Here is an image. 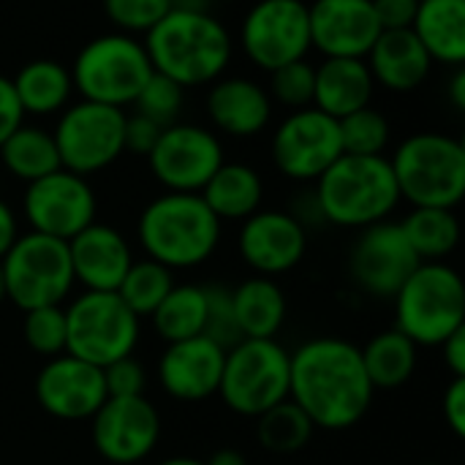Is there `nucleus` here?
Returning a JSON list of instances; mask_svg holds the SVG:
<instances>
[{"label": "nucleus", "instance_id": "1", "mask_svg": "<svg viewBox=\"0 0 465 465\" xmlns=\"http://www.w3.org/2000/svg\"><path fill=\"white\" fill-rule=\"evenodd\" d=\"M373 392L360 349L343 338H313L292 354L289 401L308 414L313 428L349 430L360 425Z\"/></svg>", "mask_w": 465, "mask_h": 465}, {"label": "nucleus", "instance_id": "2", "mask_svg": "<svg viewBox=\"0 0 465 465\" xmlns=\"http://www.w3.org/2000/svg\"><path fill=\"white\" fill-rule=\"evenodd\" d=\"M144 49L153 71L174 79L180 87L213 84L223 76L234 41L210 11L172 8L147 35Z\"/></svg>", "mask_w": 465, "mask_h": 465}, {"label": "nucleus", "instance_id": "3", "mask_svg": "<svg viewBox=\"0 0 465 465\" xmlns=\"http://www.w3.org/2000/svg\"><path fill=\"white\" fill-rule=\"evenodd\" d=\"M136 234L147 259L169 270H188L204 264L215 253L221 221L199 193L166 191L142 210Z\"/></svg>", "mask_w": 465, "mask_h": 465}, {"label": "nucleus", "instance_id": "4", "mask_svg": "<svg viewBox=\"0 0 465 465\" xmlns=\"http://www.w3.org/2000/svg\"><path fill=\"white\" fill-rule=\"evenodd\" d=\"M324 223L365 229L387 221L401 204V191L384 155H341L313 188Z\"/></svg>", "mask_w": 465, "mask_h": 465}, {"label": "nucleus", "instance_id": "5", "mask_svg": "<svg viewBox=\"0 0 465 465\" xmlns=\"http://www.w3.org/2000/svg\"><path fill=\"white\" fill-rule=\"evenodd\" d=\"M401 199L411 207L455 210L465 196V147L439 131L411 134L390 158Z\"/></svg>", "mask_w": 465, "mask_h": 465}, {"label": "nucleus", "instance_id": "6", "mask_svg": "<svg viewBox=\"0 0 465 465\" xmlns=\"http://www.w3.org/2000/svg\"><path fill=\"white\" fill-rule=\"evenodd\" d=\"M392 300L395 330L414 346H441L452 332L465 327L463 278L444 262H422Z\"/></svg>", "mask_w": 465, "mask_h": 465}, {"label": "nucleus", "instance_id": "7", "mask_svg": "<svg viewBox=\"0 0 465 465\" xmlns=\"http://www.w3.org/2000/svg\"><path fill=\"white\" fill-rule=\"evenodd\" d=\"M68 71L74 90L84 101L123 109L136 101L139 90L153 74V65L139 38L114 30L90 38Z\"/></svg>", "mask_w": 465, "mask_h": 465}, {"label": "nucleus", "instance_id": "8", "mask_svg": "<svg viewBox=\"0 0 465 465\" xmlns=\"http://www.w3.org/2000/svg\"><path fill=\"white\" fill-rule=\"evenodd\" d=\"M292 354L275 338H242L226 351L218 395L240 417H262L289 398Z\"/></svg>", "mask_w": 465, "mask_h": 465}, {"label": "nucleus", "instance_id": "9", "mask_svg": "<svg viewBox=\"0 0 465 465\" xmlns=\"http://www.w3.org/2000/svg\"><path fill=\"white\" fill-rule=\"evenodd\" d=\"M0 267L5 278V300L19 311L60 305L76 283L68 242L38 232L19 234L0 259Z\"/></svg>", "mask_w": 465, "mask_h": 465}, {"label": "nucleus", "instance_id": "10", "mask_svg": "<svg viewBox=\"0 0 465 465\" xmlns=\"http://www.w3.org/2000/svg\"><path fill=\"white\" fill-rule=\"evenodd\" d=\"M139 343V319L114 292H82L65 308V354L106 368L131 357Z\"/></svg>", "mask_w": 465, "mask_h": 465}, {"label": "nucleus", "instance_id": "11", "mask_svg": "<svg viewBox=\"0 0 465 465\" xmlns=\"http://www.w3.org/2000/svg\"><path fill=\"white\" fill-rule=\"evenodd\" d=\"M123 125L125 109L84 98L68 104L52 131L60 166L79 177L104 172L123 155Z\"/></svg>", "mask_w": 465, "mask_h": 465}, {"label": "nucleus", "instance_id": "12", "mask_svg": "<svg viewBox=\"0 0 465 465\" xmlns=\"http://www.w3.org/2000/svg\"><path fill=\"white\" fill-rule=\"evenodd\" d=\"M240 44L248 60L262 71H275L302 60L311 46V22L305 0H256L242 25Z\"/></svg>", "mask_w": 465, "mask_h": 465}, {"label": "nucleus", "instance_id": "13", "mask_svg": "<svg viewBox=\"0 0 465 465\" xmlns=\"http://www.w3.org/2000/svg\"><path fill=\"white\" fill-rule=\"evenodd\" d=\"M275 169L297 183H316L341 155L338 120L316 106L289 112L270 142Z\"/></svg>", "mask_w": 465, "mask_h": 465}, {"label": "nucleus", "instance_id": "14", "mask_svg": "<svg viewBox=\"0 0 465 465\" xmlns=\"http://www.w3.org/2000/svg\"><path fill=\"white\" fill-rule=\"evenodd\" d=\"M223 161L221 139L193 123L163 128L147 155L153 177L174 193H199Z\"/></svg>", "mask_w": 465, "mask_h": 465}, {"label": "nucleus", "instance_id": "15", "mask_svg": "<svg viewBox=\"0 0 465 465\" xmlns=\"http://www.w3.org/2000/svg\"><path fill=\"white\" fill-rule=\"evenodd\" d=\"M22 210L30 223V232L68 242L95 221L98 202L87 177H79L68 169H57L35 183H27Z\"/></svg>", "mask_w": 465, "mask_h": 465}, {"label": "nucleus", "instance_id": "16", "mask_svg": "<svg viewBox=\"0 0 465 465\" xmlns=\"http://www.w3.org/2000/svg\"><path fill=\"white\" fill-rule=\"evenodd\" d=\"M420 264L422 262L395 221H379L360 229L349 253V272L357 286L381 300H392Z\"/></svg>", "mask_w": 465, "mask_h": 465}, {"label": "nucleus", "instance_id": "17", "mask_svg": "<svg viewBox=\"0 0 465 465\" xmlns=\"http://www.w3.org/2000/svg\"><path fill=\"white\" fill-rule=\"evenodd\" d=\"M93 447L114 465H134L144 460L161 439V417L144 398H106L93 414Z\"/></svg>", "mask_w": 465, "mask_h": 465}, {"label": "nucleus", "instance_id": "18", "mask_svg": "<svg viewBox=\"0 0 465 465\" xmlns=\"http://www.w3.org/2000/svg\"><path fill=\"white\" fill-rule=\"evenodd\" d=\"M106 398L104 371L71 354L52 357L35 376L38 406L63 422L93 420Z\"/></svg>", "mask_w": 465, "mask_h": 465}, {"label": "nucleus", "instance_id": "19", "mask_svg": "<svg viewBox=\"0 0 465 465\" xmlns=\"http://www.w3.org/2000/svg\"><path fill=\"white\" fill-rule=\"evenodd\" d=\"M237 251L256 275L275 278L302 262L308 251V232L292 213L256 210L240 226Z\"/></svg>", "mask_w": 465, "mask_h": 465}, {"label": "nucleus", "instance_id": "20", "mask_svg": "<svg viewBox=\"0 0 465 465\" xmlns=\"http://www.w3.org/2000/svg\"><path fill=\"white\" fill-rule=\"evenodd\" d=\"M308 22L311 46L324 57H365L381 33L373 0H313Z\"/></svg>", "mask_w": 465, "mask_h": 465}, {"label": "nucleus", "instance_id": "21", "mask_svg": "<svg viewBox=\"0 0 465 465\" xmlns=\"http://www.w3.org/2000/svg\"><path fill=\"white\" fill-rule=\"evenodd\" d=\"M226 351L210 338H188L166 343L158 362V379L169 398L180 403H199L218 395Z\"/></svg>", "mask_w": 465, "mask_h": 465}, {"label": "nucleus", "instance_id": "22", "mask_svg": "<svg viewBox=\"0 0 465 465\" xmlns=\"http://www.w3.org/2000/svg\"><path fill=\"white\" fill-rule=\"evenodd\" d=\"M68 256L74 281H79L87 292H117L134 264L125 237L114 226L98 221L68 240Z\"/></svg>", "mask_w": 465, "mask_h": 465}, {"label": "nucleus", "instance_id": "23", "mask_svg": "<svg viewBox=\"0 0 465 465\" xmlns=\"http://www.w3.org/2000/svg\"><path fill=\"white\" fill-rule=\"evenodd\" d=\"M210 123L229 136H256L270 125L272 101L264 84L245 76H221L207 93Z\"/></svg>", "mask_w": 465, "mask_h": 465}, {"label": "nucleus", "instance_id": "24", "mask_svg": "<svg viewBox=\"0 0 465 465\" xmlns=\"http://www.w3.org/2000/svg\"><path fill=\"white\" fill-rule=\"evenodd\" d=\"M365 63L373 82L392 93H411L430 76L433 60L420 38L409 30H381Z\"/></svg>", "mask_w": 465, "mask_h": 465}, {"label": "nucleus", "instance_id": "25", "mask_svg": "<svg viewBox=\"0 0 465 465\" xmlns=\"http://www.w3.org/2000/svg\"><path fill=\"white\" fill-rule=\"evenodd\" d=\"M373 74L365 57H324L316 65L313 106L341 120L373 101Z\"/></svg>", "mask_w": 465, "mask_h": 465}, {"label": "nucleus", "instance_id": "26", "mask_svg": "<svg viewBox=\"0 0 465 465\" xmlns=\"http://www.w3.org/2000/svg\"><path fill=\"white\" fill-rule=\"evenodd\" d=\"M411 33L428 49L433 63L463 65L465 0H420Z\"/></svg>", "mask_w": 465, "mask_h": 465}, {"label": "nucleus", "instance_id": "27", "mask_svg": "<svg viewBox=\"0 0 465 465\" xmlns=\"http://www.w3.org/2000/svg\"><path fill=\"white\" fill-rule=\"evenodd\" d=\"M199 196L218 221H245L262 207L264 183L253 166L223 161L199 191Z\"/></svg>", "mask_w": 465, "mask_h": 465}, {"label": "nucleus", "instance_id": "28", "mask_svg": "<svg viewBox=\"0 0 465 465\" xmlns=\"http://www.w3.org/2000/svg\"><path fill=\"white\" fill-rule=\"evenodd\" d=\"M11 82L25 117L57 114L71 104L74 82H71V71L60 60H46V57L30 60L16 71Z\"/></svg>", "mask_w": 465, "mask_h": 465}, {"label": "nucleus", "instance_id": "29", "mask_svg": "<svg viewBox=\"0 0 465 465\" xmlns=\"http://www.w3.org/2000/svg\"><path fill=\"white\" fill-rule=\"evenodd\" d=\"M232 308L242 338H275L286 322V297L264 275H253L232 289Z\"/></svg>", "mask_w": 465, "mask_h": 465}, {"label": "nucleus", "instance_id": "30", "mask_svg": "<svg viewBox=\"0 0 465 465\" xmlns=\"http://www.w3.org/2000/svg\"><path fill=\"white\" fill-rule=\"evenodd\" d=\"M417 349L401 330H384L373 335L362 354L365 373L373 390H398L403 387L417 371Z\"/></svg>", "mask_w": 465, "mask_h": 465}, {"label": "nucleus", "instance_id": "31", "mask_svg": "<svg viewBox=\"0 0 465 465\" xmlns=\"http://www.w3.org/2000/svg\"><path fill=\"white\" fill-rule=\"evenodd\" d=\"M0 161L8 169V174L25 183H35L63 169L52 131L25 123L0 144Z\"/></svg>", "mask_w": 465, "mask_h": 465}, {"label": "nucleus", "instance_id": "32", "mask_svg": "<svg viewBox=\"0 0 465 465\" xmlns=\"http://www.w3.org/2000/svg\"><path fill=\"white\" fill-rule=\"evenodd\" d=\"M401 229L420 262H444L460 242V221L444 207H414Z\"/></svg>", "mask_w": 465, "mask_h": 465}, {"label": "nucleus", "instance_id": "33", "mask_svg": "<svg viewBox=\"0 0 465 465\" xmlns=\"http://www.w3.org/2000/svg\"><path fill=\"white\" fill-rule=\"evenodd\" d=\"M153 327L166 343L199 338L207 322V294L196 283H174L163 302L153 311Z\"/></svg>", "mask_w": 465, "mask_h": 465}, {"label": "nucleus", "instance_id": "34", "mask_svg": "<svg viewBox=\"0 0 465 465\" xmlns=\"http://www.w3.org/2000/svg\"><path fill=\"white\" fill-rule=\"evenodd\" d=\"M313 422L308 414L294 403L283 401L272 409H267L262 417H256V439L264 450L278 455H294L305 450L313 439Z\"/></svg>", "mask_w": 465, "mask_h": 465}, {"label": "nucleus", "instance_id": "35", "mask_svg": "<svg viewBox=\"0 0 465 465\" xmlns=\"http://www.w3.org/2000/svg\"><path fill=\"white\" fill-rule=\"evenodd\" d=\"M174 278L172 270L153 262V259H142L134 262L125 272V278L117 286V297L125 302V308L136 316V319H150L153 311L163 302V297L172 292Z\"/></svg>", "mask_w": 465, "mask_h": 465}, {"label": "nucleus", "instance_id": "36", "mask_svg": "<svg viewBox=\"0 0 465 465\" xmlns=\"http://www.w3.org/2000/svg\"><path fill=\"white\" fill-rule=\"evenodd\" d=\"M338 131L346 155H384L390 144V120L373 106H362L341 117Z\"/></svg>", "mask_w": 465, "mask_h": 465}, {"label": "nucleus", "instance_id": "37", "mask_svg": "<svg viewBox=\"0 0 465 465\" xmlns=\"http://www.w3.org/2000/svg\"><path fill=\"white\" fill-rule=\"evenodd\" d=\"M185 104V87H180L174 79L153 71L150 79L144 82V87L139 90L134 106L139 114L155 120L161 128H169L174 123H180V112Z\"/></svg>", "mask_w": 465, "mask_h": 465}, {"label": "nucleus", "instance_id": "38", "mask_svg": "<svg viewBox=\"0 0 465 465\" xmlns=\"http://www.w3.org/2000/svg\"><path fill=\"white\" fill-rule=\"evenodd\" d=\"M313 87H316V65L302 60L286 63L270 71V101L286 109H305L313 106Z\"/></svg>", "mask_w": 465, "mask_h": 465}, {"label": "nucleus", "instance_id": "39", "mask_svg": "<svg viewBox=\"0 0 465 465\" xmlns=\"http://www.w3.org/2000/svg\"><path fill=\"white\" fill-rule=\"evenodd\" d=\"M22 338L41 357L52 360L65 354V308L46 305V308L25 311Z\"/></svg>", "mask_w": 465, "mask_h": 465}, {"label": "nucleus", "instance_id": "40", "mask_svg": "<svg viewBox=\"0 0 465 465\" xmlns=\"http://www.w3.org/2000/svg\"><path fill=\"white\" fill-rule=\"evenodd\" d=\"M172 11V0H104L106 19L117 27V33H150L166 14Z\"/></svg>", "mask_w": 465, "mask_h": 465}, {"label": "nucleus", "instance_id": "41", "mask_svg": "<svg viewBox=\"0 0 465 465\" xmlns=\"http://www.w3.org/2000/svg\"><path fill=\"white\" fill-rule=\"evenodd\" d=\"M204 294H207V322H204L202 335L210 338L223 351H229L242 341V332L237 327L234 308H232V289L210 283L204 286Z\"/></svg>", "mask_w": 465, "mask_h": 465}, {"label": "nucleus", "instance_id": "42", "mask_svg": "<svg viewBox=\"0 0 465 465\" xmlns=\"http://www.w3.org/2000/svg\"><path fill=\"white\" fill-rule=\"evenodd\" d=\"M104 371V384H106V395L109 398H136V395H144L147 390V373L142 368V362L131 357H123Z\"/></svg>", "mask_w": 465, "mask_h": 465}, {"label": "nucleus", "instance_id": "43", "mask_svg": "<svg viewBox=\"0 0 465 465\" xmlns=\"http://www.w3.org/2000/svg\"><path fill=\"white\" fill-rule=\"evenodd\" d=\"M161 125L139 112L125 114V125H123V153L131 155H150V150L155 147L158 136H161Z\"/></svg>", "mask_w": 465, "mask_h": 465}, {"label": "nucleus", "instance_id": "44", "mask_svg": "<svg viewBox=\"0 0 465 465\" xmlns=\"http://www.w3.org/2000/svg\"><path fill=\"white\" fill-rule=\"evenodd\" d=\"M420 0H373L381 30H409L417 16Z\"/></svg>", "mask_w": 465, "mask_h": 465}, {"label": "nucleus", "instance_id": "45", "mask_svg": "<svg viewBox=\"0 0 465 465\" xmlns=\"http://www.w3.org/2000/svg\"><path fill=\"white\" fill-rule=\"evenodd\" d=\"M25 123V112L14 93V82L0 74V144Z\"/></svg>", "mask_w": 465, "mask_h": 465}, {"label": "nucleus", "instance_id": "46", "mask_svg": "<svg viewBox=\"0 0 465 465\" xmlns=\"http://www.w3.org/2000/svg\"><path fill=\"white\" fill-rule=\"evenodd\" d=\"M444 420L450 425V430L463 439L465 436V379H452V384L444 392V403H441Z\"/></svg>", "mask_w": 465, "mask_h": 465}, {"label": "nucleus", "instance_id": "47", "mask_svg": "<svg viewBox=\"0 0 465 465\" xmlns=\"http://www.w3.org/2000/svg\"><path fill=\"white\" fill-rule=\"evenodd\" d=\"M439 349L444 351V365L450 368L452 379H465V327L452 332Z\"/></svg>", "mask_w": 465, "mask_h": 465}, {"label": "nucleus", "instance_id": "48", "mask_svg": "<svg viewBox=\"0 0 465 465\" xmlns=\"http://www.w3.org/2000/svg\"><path fill=\"white\" fill-rule=\"evenodd\" d=\"M19 237V223L14 210L0 199V259L5 256V251L14 245V240Z\"/></svg>", "mask_w": 465, "mask_h": 465}, {"label": "nucleus", "instance_id": "49", "mask_svg": "<svg viewBox=\"0 0 465 465\" xmlns=\"http://www.w3.org/2000/svg\"><path fill=\"white\" fill-rule=\"evenodd\" d=\"M450 98H452V106L455 109H465V71L463 65H458L455 68V76H452V82H450Z\"/></svg>", "mask_w": 465, "mask_h": 465}, {"label": "nucleus", "instance_id": "50", "mask_svg": "<svg viewBox=\"0 0 465 465\" xmlns=\"http://www.w3.org/2000/svg\"><path fill=\"white\" fill-rule=\"evenodd\" d=\"M207 465H248L245 455L240 450H232V447H223L218 452H213L210 460H204Z\"/></svg>", "mask_w": 465, "mask_h": 465}, {"label": "nucleus", "instance_id": "51", "mask_svg": "<svg viewBox=\"0 0 465 465\" xmlns=\"http://www.w3.org/2000/svg\"><path fill=\"white\" fill-rule=\"evenodd\" d=\"M210 0H172V8H183V11H207Z\"/></svg>", "mask_w": 465, "mask_h": 465}, {"label": "nucleus", "instance_id": "52", "mask_svg": "<svg viewBox=\"0 0 465 465\" xmlns=\"http://www.w3.org/2000/svg\"><path fill=\"white\" fill-rule=\"evenodd\" d=\"M161 465H207L204 460H196V458H169Z\"/></svg>", "mask_w": 465, "mask_h": 465}, {"label": "nucleus", "instance_id": "53", "mask_svg": "<svg viewBox=\"0 0 465 465\" xmlns=\"http://www.w3.org/2000/svg\"><path fill=\"white\" fill-rule=\"evenodd\" d=\"M5 300V278H3V267H0V305Z\"/></svg>", "mask_w": 465, "mask_h": 465}, {"label": "nucleus", "instance_id": "54", "mask_svg": "<svg viewBox=\"0 0 465 465\" xmlns=\"http://www.w3.org/2000/svg\"><path fill=\"white\" fill-rule=\"evenodd\" d=\"M422 465H441V463H422Z\"/></svg>", "mask_w": 465, "mask_h": 465}]
</instances>
